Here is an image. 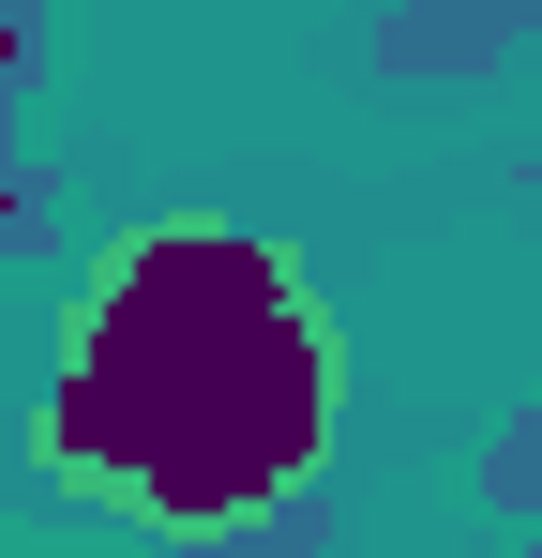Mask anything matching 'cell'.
<instances>
[{
	"mask_svg": "<svg viewBox=\"0 0 542 558\" xmlns=\"http://www.w3.org/2000/svg\"><path fill=\"white\" fill-rule=\"evenodd\" d=\"M482 513H513V529H542V408H513V423L482 438Z\"/></svg>",
	"mask_w": 542,
	"mask_h": 558,
	"instance_id": "4",
	"label": "cell"
},
{
	"mask_svg": "<svg viewBox=\"0 0 542 558\" xmlns=\"http://www.w3.org/2000/svg\"><path fill=\"white\" fill-rule=\"evenodd\" d=\"M513 558H542V529H528V544H513Z\"/></svg>",
	"mask_w": 542,
	"mask_h": 558,
	"instance_id": "7",
	"label": "cell"
},
{
	"mask_svg": "<svg viewBox=\"0 0 542 558\" xmlns=\"http://www.w3.org/2000/svg\"><path fill=\"white\" fill-rule=\"evenodd\" d=\"M46 483L136 529V544H226L332 483L347 438V317L317 272L242 211H151L121 227L61 302L46 363Z\"/></svg>",
	"mask_w": 542,
	"mask_h": 558,
	"instance_id": "1",
	"label": "cell"
},
{
	"mask_svg": "<svg viewBox=\"0 0 542 558\" xmlns=\"http://www.w3.org/2000/svg\"><path fill=\"white\" fill-rule=\"evenodd\" d=\"M528 31H542V0H392V15H377V76L467 92V76H497Z\"/></svg>",
	"mask_w": 542,
	"mask_h": 558,
	"instance_id": "2",
	"label": "cell"
},
{
	"mask_svg": "<svg viewBox=\"0 0 542 558\" xmlns=\"http://www.w3.org/2000/svg\"><path fill=\"white\" fill-rule=\"evenodd\" d=\"M513 196H542V151H528V167H513Z\"/></svg>",
	"mask_w": 542,
	"mask_h": 558,
	"instance_id": "6",
	"label": "cell"
},
{
	"mask_svg": "<svg viewBox=\"0 0 542 558\" xmlns=\"http://www.w3.org/2000/svg\"><path fill=\"white\" fill-rule=\"evenodd\" d=\"M30 92H46V0H0V257L61 242V182L15 167V106H30Z\"/></svg>",
	"mask_w": 542,
	"mask_h": 558,
	"instance_id": "3",
	"label": "cell"
},
{
	"mask_svg": "<svg viewBox=\"0 0 542 558\" xmlns=\"http://www.w3.org/2000/svg\"><path fill=\"white\" fill-rule=\"evenodd\" d=\"M196 558H332V513L301 498V513H271V529H226V544H196Z\"/></svg>",
	"mask_w": 542,
	"mask_h": 558,
	"instance_id": "5",
	"label": "cell"
}]
</instances>
